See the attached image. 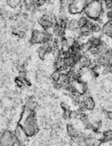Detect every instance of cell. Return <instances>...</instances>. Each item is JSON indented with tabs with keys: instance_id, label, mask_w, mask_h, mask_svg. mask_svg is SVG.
<instances>
[{
	"instance_id": "1",
	"label": "cell",
	"mask_w": 112,
	"mask_h": 146,
	"mask_svg": "<svg viewBox=\"0 0 112 146\" xmlns=\"http://www.w3.org/2000/svg\"><path fill=\"white\" fill-rule=\"evenodd\" d=\"M17 141L14 132L5 130L0 133V146H13Z\"/></svg>"
},
{
	"instance_id": "2",
	"label": "cell",
	"mask_w": 112,
	"mask_h": 146,
	"mask_svg": "<svg viewBox=\"0 0 112 146\" xmlns=\"http://www.w3.org/2000/svg\"><path fill=\"white\" fill-rule=\"evenodd\" d=\"M43 37V30L38 29H33L32 31L31 37L29 39V42L31 45H38L42 44Z\"/></svg>"
},
{
	"instance_id": "3",
	"label": "cell",
	"mask_w": 112,
	"mask_h": 146,
	"mask_svg": "<svg viewBox=\"0 0 112 146\" xmlns=\"http://www.w3.org/2000/svg\"><path fill=\"white\" fill-rule=\"evenodd\" d=\"M81 132L82 131L77 129L72 123H68L67 125V133L70 138L78 136Z\"/></svg>"
},
{
	"instance_id": "4",
	"label": "cell",
	"mask_w": 112,
	"mask_h": 146,
	"mask_svg": "<svg viewBox=\"0 0 112 146\" xmlns=\"http://www.w3.org/2000/svg\"><path fill=\"white\" fill-rule=\"evenodd\" d=\"M84 143L86 146H100L102 143L101 141L91 136L86 137Z\"/></svg>"
},
{
	"instance_id": "5",
	"label": "cell",
	"mask_w": 112,
	"mask_h": 146,
	"mask_svg": "<svg viewBox=\"0 0 112 146\" xmlns=\"http://www.w3.org/2000/svg\"><path fill=\"white\" fill-rule=\"evenodd\" d=\"M67 29L68 30H69L70 32L75 33L77 34H78L80 28L78 27L77 19H70L68 22Z\"/></svg>"
},
{
	"instance_id": "6",
	"label": "cell",
	"mask_w": 112,
	"mask_h": 146,
	"mask_svg": "<svg viewBox=\"0 0 112 146\" xmlns=\"http://www.w3.org/2000/svg\"><path fill=\"white\" fill-rule=\"evenodd\" d=\"M86 104V109L87 111H92L95 107V103L94 101L93 98L90 97L87 98L86 99L84 100Z\"/></svg>"
},
{
	"instance_id": "7",
	"label": "cell",
	"mask_w": 112,
	"mask_h": 146,
	"mask_svg": "<svg viewBox=\"0 0 112 146\" xmlns=\"http://www.w3.org/2000/svg\"><path fill=\"white\" fill-rule=\"evenodd\" d=\"M89 19H88V18L86 16V15H82L78 19V27L80 29L82 28L85 26V25L87 24L88 20Z\"/></svg>"
},
{
	"instance_id": "8",
	"label": "cell",
	"mask_w": 112,
	"mask_h": 146,
	"mask_svg": "<svg viewBox=\"0 0 112 146\" xmlns=\"http://www.w3.org/2000/svg\"><path fill=\"white\" fill-rule=\"evenodd\" d=\"M61 74L58 70H54L51 75V78L53 80V82H58L60 80Z\"/></svg>"
},
{
	"instance_id": "9",
	"label": "cell",
	"mask_w": 112,
	"mask_h": 146,
	"mask_svg": "<svg viewBox=\"0 0 112 146\" xmlns=\"http://www.w3.org/2000/svg\"><path fill=\"white\" fill-rule=\"evenodd\" d=\"M21 2H22L20 1H7L6 2L7 5L13 9L16 8L19 5H20Z\"/></svg>"
},
{
	"instance_id": "10",
	"label": "cell",
	"mask_w": 112,
	"mask_h": 146,
	"mask_svg": "<svg viewBox=\"0 0 112 146\" xmlns=\"http://www.w3.org/2000/svg\"><path fill=\"white\" fill-rule=\"evenodd\" d=\"M101 30V26L98 23H94L91 28V31L92 33H97L100 32Z\"/></svg>"
},
{
	"instance_id": "11",
	"label": "cell",
	"mask_w": 112,
	"mask_h": 146,
	"mask_svg": "<svg viewBox=\"0 0 112 146\" xmlns=\"http://www.w3.org/2000/svg\"><path fill=\"white\" fill-rule=\"evenodd\" d=\"M46 54H47V52L45 50L40 47V49H38V57L41 60H44L45 59Z\"/></svg>"
},
{
	"instance_id": "12",
	"label": "cell",
	"mask_w": 112,
	"mask_h": 146,
	"mask_svg": "<svg viewBox=\"0 0 112 146\" xmlns=\"http://www.w3.org/2000/svg\"><path fill=\"white\" fill-rule=\"evenodd\" d=\"M60 107L61 109L63 110V111H70V107L69 105H68L65 102H62L60 103Z\"/></svg>"
},
{
	"instance_id": "13",
	"label": "cell",
	"mask_w": 112,
	"mask_h": 146,
	"mask_svg": "<svg viewBox=\"0 0 112 146\" xmlns=\"http://www.w3.org/2000/svg\"><path fill=\"white\" fill-rule=\"evenodd\" d=\"M70 111H63V115H62L63 119H64L65 120H70Z\"/></svg>"
},
{
	"instance_id": "14",
	"label": "cell",
	"mask_w": 112,
	"mask_h": 146,
	"mask_svg": "<svg viewBox=\"0 0 112 146\" xmlns=\"http://www.w3.org/2000/svg\"><path fill=\"white\" fill-rule=\"evenodd\" d=\"M17 36L19 37V38L23 39V38L26 37V31H24V30H20Z\"/></svg>"
},
{
	"instance_id": "15",
	"label": "cell",
	"mask_w": 112,
	"mask_h": 146,
	"mask_svg": "<svg viewBox=\"0 0 112 146\" xmlns=\"http://www.w3.org/2000/svg\"><path fill=\"white\" fill-rule=\"evenodd\" d=\"M53 83L54 88L55 89H56L57 90H60V89H62L61 84L59 82H53Z\"/></svg>"
},
{
	"instance_id": "16",
	"label": "cell",
	"mask_w": 112,
	"mask_h": 146,
	"mask_svg": "<svg viewBox=\"0 0 112 146\" xmlns=\"http://www.w3.org/2000/svg\"><path fill=\"white\" fill-rule=\"evenodd\" d=\"M106 116H107V117L109 119L112 120V111H107V112H106Z\"/></svg>"
},
{
	"instance_id": "17",
	"label": "cell",
	"mask_w": 112,
	"mask_h": 146,
	"mask_svg": "<svg viewBox=\"0 0 112 146\" xmlns=\"http://www.w3.org/2000/svg\"><path fill=\"white\" fill-rule=\"evenodd\" d=\"M22 17H23L25 20L28 19V17H29V14H28V12H24L22 14Z\"/></svg>"
},
{
	"instance_id": "18",
	"label": "cell",
	"mask_w": 112,
	"mask_h": 146,
	"mask_svg": "<svg viewBox=\"0 0 112 146\" xmlns=\"http://www.w3.org/2000/svg\"><path fill=\"white\" fill-rule=\"evenodd\" d=\"M107 17L110 19L111 20H112V11H109L107 12Z\"/></svg>"
},
{
	"instance_id": "19",
	"label": "cell",
	"mask_w": 112,
	"mask_h": 146,
	"mask_svg": "<svg viewBox=\"0 0 112 146\" xmlns=\"http://www.w3.org/2000/svg\"></svg>"
}]
</instances>
